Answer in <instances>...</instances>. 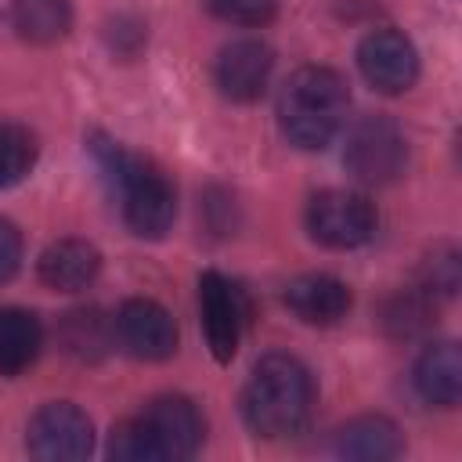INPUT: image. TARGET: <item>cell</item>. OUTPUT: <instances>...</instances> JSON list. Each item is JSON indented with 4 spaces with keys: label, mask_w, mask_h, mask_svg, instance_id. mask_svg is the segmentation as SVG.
<instances>
[{
    "label": "cell",
    "mask_w": 462,
    "mask_h": 462,
    "mask_svg": "<svg viewBox=\"0 0 462 462\" xmlns=\"http://www.w3.org/2000/svg\"><path fill=\"white\" fill-rule=\"evenodd\" d=\"M11 25L29 43H54L72 29V0H11Z\"/></svg>",
    "instance_id": "e0dca14e"
},
{
    "label": "cell",
    "mask_w": 462,
    "mask_h": 462,
    "mask_svg": "<svg viewBox=\"0 0 462 462\" xmlns=\"http://www.w3.org/2000/svg\"><path fill=\"white\" fill-rule=\"evenodd\" d=\"M415 390L426 404H437V408H455L458 397H462V357H458V346L440 339V343H430L419 361H415Z\"/></svg>",
    "instance_id": "5bb4252c"
},
{
    "label": "cell",
    "mask_w": 462,
    "mask_h": 462,
    "mask_svg": "<svg viewBox=\"0 0 462 462\" xmlns=\"http://www.w3.org/2000/svg\"><path fill=\"white\" fill-rule=\"evenodd\" d=\"M25 448L43 462H76L94 451V422L72 401H51L36 408L25 430Z\"/></svg>",
    "instance_id": "8992f818"
},
{
    "label": "cell",
    "mask_w": 462,
    "mask_h": 462,
    "mask_svg": "<svg viewBox=\"0 0 462 462\" xmlns=\"http://www.w3.org/2000/svg\"><path fill=\"white\" fill-rule=\"evenodd\" d=\"M40 144L36 137L18 123H0V188H11L29 177L36 166Z\"/></svg>",
    "instance_id": "ffe728a7"
},
{
    "label": "cell",
    "mask_w": 462,
    "mask_h": 462,
    "mask_svg": "<svg viewBox=\"0 0 462 462\" xmlns=\"http://www.w3.org/2000/svg\"><path fill=\"white\" fill-rule=\"evenodd\" d=\"M336 455L343 458H357V462H383V458H397L404 451L401 430L397 422H390L386 415H357L346 426L336 430Z\"/></svg>",
    "instance_id": "9a60e30c"
},
{
    "label": "cell",
    "mask_w": 462,
    "mask_h": 462,
    "mask_svg": "<svg viewBox=\"0 0 462 462\" xmlns=\"http://www.w3.org/2000/svg\"><path fill=\"white\" fill-rule=\"evenodd\" d=\"M271 69H274V51H271L263 40L245 36V40H231V43L217 54L213 79H217V90H220L227 101L249 105V101H256V97L267 90Z\"/></svg>",
    "instance_id": "8fae6325"
},
{
    "label": "cell",
    "mask_w": 462,
    "mask_h": 462,
    "mask_svg": "<svg viewBox=\"0 0 462 462\" xmlns=\"http://www.w3.org/2000/svg\"><path fill=\"white\" fill-rule=\"evenodd\" d=\"M343 166L361 184H393L408 166V141L390 116H361L346 130Z\"/></svg>",
    "instance_id": "277c9868"
},
{
    "label": "cell",
    "mask_w": 462,
    "mask_h": 462,
    "mask_svg": "<svg viewBox=\"0 0 462 462\" xmlns=\"http://www.w3.org/2000/svg\"><path fill=\"white\" fill-rule=\"evenodd\" d=\"M350 303V285L332 274H300L285 285V307L307 325H336L346 318Z\"/></svg>",
    "instance_id": "4fadbf2b"
},
{
    "label": "cell",
    "mask_w": 462,
    "mask_h": 462,
    "mask_svg": "<svg viewBox=\"0 0 462 462\" xmlns=\"http://www.w3.org/2000/svg\"><path fill=\"white\" fill-rule=\"evenodd\" d=\"M307 235L325 249H357L375 235V206L361 191L325 188L307 202Z\"/></svg>",
    "instance_id": "5b68a950"
},
{
    "label": "cell",
    "mask_w": 462,
    "mask_h": 462,
    "mask_svg": "<svg viewBox=\"0 0 462 462\" xmlns=\"http://www.w3.org/2000/svg\"><path fill=\"white\" fill-rule=\"evenodd\" d=\"M209 14L231 25H267L278 14V0H206Z\"/></svg>",
    "instance_id": "603a6c76"
},
{
    "label": "cell",
    "mask_w": 462,
    "mask_h": 462,
    "mask_svg": "<svg viewBox=\"0 0 462 462\" xmlns=\"http://www.w3.org/2000/svg\"><path fill=\"white\" fill-rule=\"evenodd\" d=\"M357 69L379 94H404L419 79V51L401 29H372L357 43Z\"/></svg>",
    "instance_id": "52a82bcc"
},
{
    "label": "cell",
    "mask_w": 462,
    "mask_h": 462,
    "mask_svg": "<svg viewBox=\"0 0 462 462\" xmlns=\"http://www.w3.org/2000/svg\"><path fill=\"white\" fill-rule=\"evenodd\" d=\"M43 346V325L25 307H0V375H22Z\"/></svg>",
    "instance_id": "2e32d148"
},
{
    "label": "cell",
    "mask_w": 462,
    "mask_h": 462,
    "mask_svg": "<svg viewBox=\"0 0 462 462\" xmlns=\"http://www.w3.org/2000/svg\"><path fill=\"white\" fill-rule=\"evenodd\" d=\"M462 282V263H458V253L451 245H440L433 249L422 267H419V289L430 296V300H444V296H455Z\"/></svg>",
    "instance_id": "7402d4cb"
},
{
    "label": "cell",
    "mask_w": 462,
    "mask_h": 462,
    "mask_svg": "<svg viewBox=\"0 0 462 462\" xmlns=\"http://www.w3.org/2000/svg\"><path fill=\"white\" fill-rule=\"evenodd\" d=\"M314 408V379L292 354H267L253 365L242 390V419L256 437H292Z\"/></svg>",
    "instance_id": "7a4b0ae2"
},
{
    "label": "cell",
    "mask_w": 462,
    "mask_h": 462,
    "mask_svg": "<svg viewBox=\"0 0 462 462\" xmlns=\"http://www.w3.org/2000/svg\"><path fill=\"white\" fill-rule=\"evenodd\" d=\"M112 336L137 361H166L177 350V321H173V314L162 303L144 300V296H134L116 310Z\"/></svg>",
    "instance_id": "ba28073f"
},
{
    "label": "cell",
    "mask_w": 462,
    "mask_h": 462,
    "mask_svg": "<svg viewBox=\"0 0 462 462\" xmlns=\"http://www.w3.org/2000/svg\"><path fill=\"white\" fill-rule=\"evenodd\" d=\"M141 422L152 430V437L162 451V462L191 458L206 437V419H202L199 404L191 397H180V393L152 397L141 411Z\"/></svg>",
    "instance_id": "30bf717a"
},
{
    "label": "cell",
    "mask_w": 462,
    "mask_h": 462,
    "mask_svg": "<svg viewBox=\"0 0 462 462\" xmlns=\"http://www.w3.org/2000/svg\"><path fill=\"white\" fill-rule=\"evenodd\" d=\"M199 314H202V332L209 343V354L227 365L238 350L242 325H245V303L235 282H227L220 271H206L199 278Z\"/></svg>",
    "instance_id": "9c48e42d"
},
{
    "label": "cell",
    "mask_w": 462,
    "mask_h": 462,
    "mask_svg": "<svg viewBox=\"0 0 462 462\" xmlns=\"http://www.w3.org/2000/svg\"><path fill=\"white\" fill-rule=\"evenodd\" d=\"M97 271H101V253L87 238H58L36 260L40 282L54 292H79L97 278Z\"/></svg>",
    "instance_id": "7c38bea8"
},
{
    "label": "cell",
    "mask_w": 462,
    "mask_h": 462,
    "mask_svg": "<svg viewBox=\"0 0 462 462\" xmlns=\"http://www.w3.org/2000/svg\"><path fill=\"white\" fill-rule=\"evenodd\" d=\"M22 267V231L0 217V285L11 282Z\"/></svg>",
    "instance_id": "cb8c5ba5"
},
{
    "label": "cell",
    "mask_w": 462,
    "mask_h": 462,
    "mask_svg": "<svg viewBox=\"0 0 462 462\" xmlns=\"http://www.w3.org/2000/svg\"><path fill=\"white\" fill-rule=\"evenodd\" d=\"M61 339H65V350L76 354L79 361H97V357L108 350L112 325H108V321L101 318V310H94V307L69 310L65 321H61Z\"/></svg>",
    "instance_id": "ac0fdd59"
},
{
    "label": "cell",
    "mask_w": 462,
    "mask_h": 462,
    "mask_svg": "<svg viewBox=\"0 0 462 462\" xmlns=\"http://www.w3.org/2000/svg\"><path fill=\"white\" fill-rule=\"evenodd\" d=\"M346 79L328 65H303L285 79L278 94V126L289 144L318 152L339 134V126L346 123Z\"/></svg>",
    "instance_id": "3957f363"
},
{
    "label": "cell",
    "mask_w": 462,
    "mask_h": 462,
    "mask_svg": "<svg viewBox=\"0 0 462 462\" xmlns=\"http://www.w3.org/2000/svg\"><path fill=\"white\" fill-rule=\"evenodd\" d=\"M433 325V300L422 289L397 292L383 307V328L397 339H415Z\"/></svg>",
    "instance_id": "d6986e66"
},
{
    "label": "cell",
    "mask_w": 462,
    "mask_h": 462,
    "mask_svg": "<svg viewBox=\"0 0 462 462\" xmlns=\"http://www.w3.org/2000/svg\"><path fill=\"white\" fill-rule=\"evenodd\" d=\"M90 155L112 191L119 195L123 220L137 238L159 242L173 227L177 217V191L173 180L144 155L126 152L119 141L108 137H90Z\"/></svg>",
    "instance_id": "6da1fadb"
},
{
    "label": "cell",
    "mask_w": 462,
    "mask_h": 462,
    "mask_svg": "<svg viewBox=\"0 0 462 462\" xmlns=\"http://www.w3.org/2000/svg\"><path fill=\"white\" fill-rule=\"evenodd\" d=\"M108 458H116V462H162V451H159L152 430L137 415V419H126V422H119L112 430Z\"/></svg>",
    "instance_id": "44dd1931"
}]
</instances>
